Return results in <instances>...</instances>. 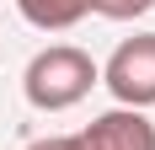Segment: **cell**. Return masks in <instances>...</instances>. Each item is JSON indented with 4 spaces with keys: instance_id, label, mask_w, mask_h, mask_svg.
Wrapping results in <instances>:
<instances>
[{
    "instance_id": "6da1fadb",
    "label": "cell",
    "mask_w": 155,
    "mask_h": 150,
    "mask_svg": "<svg viewBox=\"0 0 155 150\" xmlns=\"http://www.w3.org/2000/svg\"><path fill=\"white\" fill-rule=\"evenodd\" d=\"M96 80H102V70H96V59L86 54V48L54 43V48H43V54L27 64L21 91H27V102L38 107V113H64V107L86 102Z\"/></svg>"
},
{
    "instance_id": "7a4b0ae2",
    "label": "cell",
    "mask_w": 155,
    "mask_h": 150,
    "mask_svg": "<svg viewBox=\"0 0 155 150\" xmlns=\"http://www.w3.org/2000/svg\"><path fill=\"white\" fill-rule=\"evenodd\" d=\"M102 86L118 97V107H155V32L139 38H123L112 48L107 70H102Z\"/></svg>"
},
{
    "instance_id": "3957f363",
    "label": "cell",
    "mask_w": 155,
    "mask_h": 150,
    "mask_svg": "<svg viewBox=\"0 0 155 150\" xmlns=\"http://www.w3.org/2000/svg\"><path fill=\"white\" fill-rule=\"evenodd\" d=\"M80 150H155V123L134 107H112L80 129Z\"/></svg>"
},
{
    "instance_id": "277c9868",
    "label": "cell",
    "mask_w": 155,
    "mask_h": 150,
    "mask_svg": "<svg viewBox=\"0 0 155 150\" xmlns=\"http://www.w3.org/2000/svg\"><path fill=\"white\" fill-rule=\"evenodd\" d=\"M16 11L27 16L38 32H64L91 11V0H16Z\"/></svg>"
},
{
    "instance_id": "5b68a950",
    "label": "cell",
    "mask_w": 155,
    "mask_h": 150,
    "mask_svg": "<svg viewBox=\"0 0 155 150\" xmlns=\"http://www.w3.org/2000/svg\"><path fill=\"white\" fill-rule=\"evenodd\" d=\"M155 0H91L96 16H107V22H134V16H144Z\"/></svg>"
},
{
    "instance_id": "8992f818",
    "label": "cell",
    "mask_w": 155,
    "mask_h": 150,
    "mask_svg": "<svg viewBox=\"0 0 155 150\" xmlns=\"http://www.w3.org/2000/svg\"><path fill=\"white\" fill-rule=\"evenodd\" d=\"M27 150H80V139L70 134V139H32Z\"/></svg>"
}]
</instances>
